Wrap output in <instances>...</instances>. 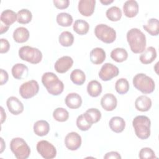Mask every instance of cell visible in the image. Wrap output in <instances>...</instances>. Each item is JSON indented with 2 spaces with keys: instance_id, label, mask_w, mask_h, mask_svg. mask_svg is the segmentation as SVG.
Wrapping results in <instances>:
<instances>
[{
  "instance_id": "obj_1",
  "label": "cell",
  "mask_w": 159,
  "mask_h": 159,
  "mask_svg": "<svg viewBox=\"0 0 159 159\" xmlns=\"http://www.w3.org/2000/svg\"><path fill=\"white\" fill-rule=\"evenodd\" d=\"M127 40L130 50L134 53H140L145 50L146 37L140 29H130L127 33Z\"/></svg>"
},
{
  "instance_id": "obj_2",
  "label": "cell",
  "mask_w": 159,
  "mask_h": 159,
  "mask_svg": "<svg viewBox=\"0 0 159 159\" xmlns=\"http://www.w3.org/2000/svg\"><path fill=\"white\" fill-rule=\"evenodd\" d=\"M42 83L48 93L53 96L60 94L64 89V84L52 72H46L42 76Z\"/></svg>"
},
{
  "instance_id": "obj_3",
  "label": "cell",
  "mask_w": 159,
  "mask_h": 159,
  "mask_svg": "<svg viewBox=\"0 0 159 159\" xmlns=\"http://www.w3.org/2000/svg\"><path fill=\"white\" fill-rule=\"evenodd\" d=\"M135 135L142 140L147 139L150 135L151 122L145 116H136L132 120Z\"/></svg>"
},
{
  "instance_id": "obj_4",
  "label": "cell",
  "mask_w": 159,
  "mask_h": 159,
  "mask_svg": "<svg viewBox=\"0 0 159 159\" xmlns=\"http://www.w3.org/2000/svg\"><path fill=\"white\" fill-rule=\"evenodd\" d=\"M134 86L143 94L152 93L155 89L153 79L143 73L137 74L133 78Z\"/></svg>"
},
{
  "instance_id": "obj_5",
  "label": "cell",
  "mask_w": 159,
  "mask_h": 159,
  "mask_svg": "<svg viewBox=\"0 0 159 159\" xmlns=\"http://www.w3.org/2000/svg\"><path fill=\"white\" fill-rule=\"evenodd\" d=\"M10 149L17 159H26L30 154V148L26 142L20 137L14 138L10 142Z\"/></svg>"
},
{
  "instance_id": "obj_6",
  "label": "cell",
  "mask_w": 159,
  "mask_h": 159,
  "mask_svg": "<svg viewBox=\"0 0 159 159\" xmlns=\"http://www.w3.org/2000/svg\"><path fill=\"white\" fill-rule=\"evenodd\" d=\"M19 56L22 60L32 64H37L42 59V53L40 50L28 45L20 48L19 50Z\"/></svg>"
},
{
  "instance_id": "obj_7",
  "label": "cell",
  "mask_w": 159,
  "mask_h": 159,
  "mask_svg": "<svg viewBox=\"0 0 159 159\" xmlns=\"http://www.w3.org/2000/svg\"><path fill=\"white\" fill-rule=\"evenodd\" d=\"M94 34L98 39L106 43H112L116 39V30L112 27L104 24H100L96 26Z\"/></svg>"
},
{
  "instance_id": "obj_8",
  "label": "cell",
  "mask_w": 159,
  "mask_h": 159,
  "mask_svg": "<svg viewBox=\"0 0 159 159\" xmlns=\"http://www.w3.org/2000/svg\"><path fill=\"white\" fill-rule=\"evenodd\" d=\"M39 91V83L35 80L24 83L19 88V93L24 99H29L35 96Z\"/></svg>"
},
{
  "instance_id": "obj_9",
  "label": "cell",
  "mask_w": 159,
  "mask_h": 159,
  "mask_svg": "<svg viewBox=\"0 0 159 159\" xmlns=\"http://www.w3.org/2000/svg\"><path fill=\"white\" fill-rule=\"evenodd\" d=\"M38 153L45 159H52L57 155L55 147L47 140L39 141L36 147Z\"/></svg>"
},
{
  "instance_id": "obj_10",
  "label": "cell",
  "mask_w": 159,
  "mask_h": 159,
  "mask_svg": "<svg viewBox=\"0 0 159 159\" xmlns=\"http://www.w3.org/2000/svg\"><path fill=\"white\" fill-rule=\"evenodd\" d=\"M119 73V70L116 66L110 63H106L99 72V77L102 81H107L117 76Z\"/></svg>"
},
{
  "instance_id": "obj_11",
  "label": "cell",
  "mask_w": 159,
  "mask_h": 159,
  "mask_svg": "<svg viewBox=\"0 0 159 159\" xmlns=\"http://www.w3.org/2000/svg\"><path fill=\"white\" fill-rule=\"evenodd\" d=\"M65 144L70 150H76L81 147V137L75 132H70L65 138Z\"/></svg>"
},
{
  "instance_id": "obj_12",
  "label": "cell",
  "mask_w": 159,
  "mask_h": 159,
  "mask_svg": "<svg viewBox=\"0 0 159 159\" xmlns=\"http://www.w3.org/2000/svg\"><path fill=\"white\" fill-rule=\"evenodd\" d=\"M73 64V60L69 56H63L58 58L54 65L55 70L59 73H65L70 70Z\"/></svg>"
},
{
  "instance_id": "obj_13",
  "label": "cell",
  "mask_w": 159,
  "mask_h": 159,
  "mask_svg": "<svg viewBox=\"0 0 159 159\" xmlns=\"http://www.w3.org/2000/svg\"><path fill=\"white\" fill-rule=\"evenodd\" d=\"M95 4V0H81L78 2V11L84 16H90L94 11Z\"/></svg>"
},
{
  "instance_id": "obj_14",
  "label": "cell",
  "mask_w": 159,
  "mask_h": 159,
  "mask_svg": "<svg viewBox=\"0 0 159 159\" xmlns=\"http://www.w3.org/2000/svg\"><path fill=\"white\" fill-rule=\"evenodd\" d=\"M9 111L14 115H19L24 111V105L22 102L15 96L9 97L6 101Z\"/></svg>"
},
{
  "instance_id": "obj_15",
  "label": "cell",
  "mask_w": 159,
  "mask_h": 159,
  "mask_svg": "<svg viewBox=\"0 0 159 159\" xmlns=\"http://www.w3.org/2000/svg\"><path fill=\"white\" fill-rule=\"evenodd\" d=\"M117 104V101L116 97L111 93L104 94L101 99V105L102 107L107 111H113L116 107Z\"/></svg>"
},
{
  "instance_id": "obj_16",
  "label": "cell",
  "mask_w": 159,
  "mask_h": 159,
  "mask_svg": "<svg viewBox=\"0 0 159 159\" xmlns=\"http://www.w3.org/2000/svg\"><path fill=\"white\" fill-rule=\"evenodd\" d=\"M124 15L129 18L135 17L139 12V5L136 1L129 0L124 2L123 6Z\"/></svg>"
},
{
  "instance_id": "obj_17",
  "label": "cell",
  "mask_w": 159,
  "mask_h": 159,
  "mask_svg": "<svg viewBox=\"0 0 159 159\" xmlns=\"http://www.w3.org/2000/svg\"><path fill=\"white\" fill-rule=\"evenodd\" d=\"M65 104L69 108L76 109L81 106L82 98L78 93H71L66 96Z\"/></svg>"
},
{
  "instance_id": "obj_18",
  "label": "cell",
  "mask_w": 159,
  "mask_h": 159,
  "mask_svg": "<svg viewBox=\"0 0 159 159\" xmlns=\"http://www.w3.org/2000/svg\"><path fill=\"white\" fill-rule=\"evenodd\" d=\"M152 106V101L147 96H139L135 101V108L141 112L148 111Z\"/></svg>"
},
{
  "instance_id": "obj_19",
  "label": "cell",
  "mask_w": 159,
  "mask_h": 159,
  "mask_svg": "<svg viewBox=\"0 0 159 159\" xmlns=\"http://www.w3.org/2000/svg\"><path fill=\"white\" fill-rule=\"evenodd\" d=\"M106 59V52L102 48L96 47L90 52V60L94 65H99L103 63Z\"/></svg>"
},
{
  "instance_id": "obj_20",
  "label": "cell",
  "mask_w": 159,
  "mask_h": 159,
  "mask_svg": "<svg viewBox=\"0 0 159 159\" xmlns=\"http://www.w3.org/2000/svg\"><path fill=\"white\" fill-rule=\"evenodd\" d=\"M140 56V61L142 63L147 65L153 62L157 57L156 49L153 47H148Z\"/></svg>"
},
{
  "instance_id": "obj_21",
  "label": "cell",
  "mask_w": 159,
  "mask_h": 159,
  "mask_svg": "<svg viewBox=\"0 0 159 159\" xmlns=\"http://www.w3.org/2000/svg\"><path fill=\"white\" fill-rule=\"evenodd\" d=\"M110 129L116 133L122 132L125 127V122L124 119L119 116L112 117L109 122Z\"/></svg>"
},
{
  "instance_id": "obj_22",
  "label": "cell",
  "mask_w": 159,
  "mask_h": 159,
  "mask_svg": "<svg viewBox=\"0 0 159 159\" xmlns=\"http://www.w3.org/2000/svg\"><path fill=\"white\" fill-rule=\"evenodd\" d=\"M0 19L1 23L9 27L17 20V15L11 9H6L2 12Z\"/></svg>"
},
{
  "instance_id": "obj_23",
  "label": "cell",
  "mask_w": 159,
  "mask_h": 159,
  "mask_svg": "<svg viewBox=\"0 0 159 159\" xmlns=\"http://www.w3.org/2000/svg\"><path fill=\"white\" fill-rule=\"evenodd\" d=\"M33 129L35 134L42 137L48 134L50 130V125L46 120H40L34 124Z\"/></svg>"
},
{
  "instance_id": "obj_24",
  "label": "cell",
  "mask_w": 159,
  "mask_h": 159,
  "mask_svg": "<svg viewBox=\"0 0 159 159\" xmlns=\"http://www.w3.org/2000/svg\"><path fill=\"white\" fill-rule=\"evenodd\" d=\"M29 32L27 28L19 27L16 29L13 32V39L17 43H24L28 40Z\"/></svg>"
},
{
  "instance_id": "obj_25",
  "label": "cell",
  "mask_w": 159,
  "mask_h": 159,
  "mask_svg": "<svg viewBox=\"0 0 159 159\" xmlns=\"http://www.w3.org/2000/svg\"><path fill=\"white\" fill-rule=\"evenodd\" d=\"M83 116L89 124H93L98 122L101 119V113L96 108H90L83 114Z\"/></svg>"
},
{
  "instance_id": "obj_26",
  "label": "cell",
  "mask_w": 159,
  "mask_h": 159,
  "mask_svg": "<svg viewBox=\"0 0 159 159\" xmlns=\"http://www.w3.org/2000/svg\"><path fill=\"white\" fill-rule=\"evenodd\" d=\"M87 92L91 97H98L102 92V86L101 83L96 80L91 81L88 84Z\"/></svg>"
},
{
  "instance_id": "obj_27",
  "label": "cell",
  "mask_w": 159,
  "mask_h": 159,
  "mask_svg": "<svg viewBox=\"0 0 159 159\" xmlns=\"http://www.w3.org/2000/svg\"><path fill=\"white\" fill-rule=\"evenodd\" d=\"M143 28L150 35L157 36L158 35V20L155 18H152L148 20L147 24L143 25Z\"/></svg>"
},
{
  "instance_id": "obj_28",
  "label": "cell",
  "mask_w": 159,
  "mask_h": 159,
  "mask_svg": "<svg viewBox=\"0 0 159 159\" xmlns=\"http://www.w3.org/2000/svg\"><path fill=\"white\" fill-rule=\"evenodd\" d=\"M74 31L79 35H84L88 32L89 25L88 22L83 19H77L73 24Z\"/></svg>"
},
{
  "instance_id": "obj_29",
  "label": "cell",
  "mask_w": 159,
  "mask_h": 159,
  "mask_svg": "<svg viewBox=\"0 0 159 159\" xmlns=\"http://www.w3.org/2000/svg\"><path fill=\"white\" fill-rule=\"evenodd\" d=\"M111 57L115 61L118 63L123 62L128 57V53L123 48H116L111 52Z\"/></svg>"
},
{
  "instance_id": "obj_30",
  "label": "cell",
  "mask_w": 159,
  "mask_h": 159,
  "mask_svg": "<svg viewBox=\"0 0 159 159\" xmlns=\"http://www.w3.org/2000/svg\"><path fill=\"white\" fill-rule=\"evenodd\" d=\"M13 77L17 80H20L23 78L24 73L27 74L28 68L26 65L22 63L15 64L11 70Z\"/></svg>"
},
{
  "instance_id": "obj_31",
  "label": "cell",
  "mask_w": 159,
  "mask_h": 159,
  "mask_svg": "<svg viewBox=\"0 0 159 159\" xmlns=\"http://www.w3.org/2000/svg\"><path fill=\"white\" fill-rule=\"evenodd\" d=\"M70 80L76 85H82L85 82L86 75L81 70L75 69L70 74Z\"/></svg>"
},
{
  "instance_id": "obj_32",
  "label": "cell",
  "mask_w": 159,
  "mask_h": 159,
  "mask_svg": "<svg viewBox=\"0 0 159 159\" xmlns=\"http://www.w3.org/2000/svg\"><path fill=\"white\" fill-rule=\"evenodd\" d=\"M58 41L63 47H70L74 42L73 35L69 31H64L59 35Z\"/></svg>"
},
{
  "instance_id": "obj_33",
  "label": "cell",
  "mask_w": 159,
  "mask_h": 159,
  "mask_svg": "<svg viewBox=\"0 0 159 159\" xmlns=\"http://www.w3.org/2000/svg\"><path fill=\"white\" fill-rule=\"evenodd\" d=\"M57 22L60 26L69 27L73 23V17L68 13L61 12L57 16Z\"/></svg>"
},
{
  "instance_id": "obj_34",
  "label": "cell",
  "mask_w": 159,
  "mask_h": 159,
  "mask_svg": "<svg viewBox=\"0 0 159 159\" xmlns=\"http://www.w3.org/2000/svg\"><path fill=\"white\" fill-rule=\"evenodd\" d=\"M17 21L19 24H26L29 23L32 18V12L27 9H22L19 11L17 13Z\"/></svg>"
},
{
  "instance_id": "obj_35",
  "label": "cell",
  "mask_w": 159,
  "mask_h": 159,
  "mask_svg": "<svg viewBox=\"0 0 159 159\" xmlns=\"http://www.w3.org/2000/svg\"><path fill=\"white\" fill-rule=\"evenodd\" d=\"M106 17L111 21H118L122 17V11L117 6H112L109 8L106 12Z\"/></svg>"
},
{
  "instance_id": "obj_36",
  "label": "cell",
  "mask_w": 159,
  "mask_h": 159,
  "mask_svg": "<svg viewBox=\"0 0 159 159\" xmlns=\"http://www.w3.org/2000/svg\"><path fill=\"white\" fill-rule=\"evenodd\" d=\"M53 117L57 121L65 122L68 119L69 113L65 109L58 107L53 111Z\"/></svg>"
},
{
  "instance_id": "obj_37",
  "label": "cell",
  "mask_w": 159,
  "mask_h": 159,
  "mask_svg": "<svg viewBox=\"0 0 159 159\" xmlns=\"http://www.w3.org/2000/svg\"><path fill=\"white\" fill-rule=\"evenodd\" d=\"M115 89L119 94L127 93L129 89V84L125 78L119 79L115 84Z\"/></svg>"
},
{
  "instance_id": "obj_38",
  "label": "cell",
  "mask_w": 159,
  "mask_h": 159,
  "mask_svg": "<svg viewBox=\"0 0 159 159\" xmlns=\"http://www.w3.org/2000/svg\"><path fill=\"white\" fill-rule=\"evenodd\" d=\"M76 125L78 128L82 131H86L89 130L92 124H89L84 118L83 114L79 116L76 119Z\"/></svg>"
},
{
  "instance_id": "obj_39",
  "label": "cell",
  "mask_w": 159,
  "mask_h": 159,
  "mask_svg": "<svg viewBox=\"0 0 159 159\" xmlns=\"http://www.w3.org/2000/svg\"><path fill=\"white\" fill-rule=\"evenodd\" d=\"M139 157L140 159H149L157 158L154 151L149 147L142 148L139 152Z\"/></svg>"
},
{
  "instance_id": "obj_40",
  "label": "cell",
  "mask_w": 159,
  "mask_h": 159,
  "mask_svg": "<svg viewBox=\"0 0 159 159\" xmlns=\"http://www.w3.org/2000/svg\"><path fill=\"white\" fill-rule=\"evenodd\" d=\"M53 2L55 6L60 9H66L69 6L70 4L69 0H53Z\"/></svg>"
},
{
  "instance_id": "obj_41",
  "label": "cell",
  "mask_w": 159,
  "mask_h": 159,
  "mask_svg": "<svg viewBox=\"0 0 159 159\" xmlns=\"http://www.w3.org/2000/svg\"><path fill=\"white\" fill-rule=\"evenodd\" d=\"M10 48V44L8 40L6 39H1V48L0 53H4L9 51Z\"/></svg>"
},
{
  "instance_id": "obj_42",
  "label": "cell",
  "mask_w": 159,
  "mask_h": 159,
  "mask_svg": "<svg viewBox=\"0 0 159 159\" xmlns=\"http://www.w3.org/2000/svg\"><path fill=\"white\" fill-rule=\"evenodd\" d=\"M0 76H1L0 84H1V85H3L5 83H6L7 81H8V78H9L8 73L6 70H4L3 69H1V70H0Z\"/></svg>"
},
{
  "instance_id": "obj_43",
  "label": "cell",
  "mask_w": 159,
  "mask_h": 159,
  "mask_svg": "<svg viewBox=\"0 0 159 159\" xmlns=\"http://www.w3.org/2000/svg\"><path fill=\"white\" fill-rule=\"evenodd\" d=\"M104 158L105 159H110V158H113V159H118V158H121V156L120 154L117 152H109L106 153V155L104 156Z\"/></svg>"
},
{
  "instance_id": "obj_44",
  "label": "cell",
  "mask_w": 159,
  "mask_h": 159,
  "mask_svg": "<svg viewBox=\"0 0 159 159\" xmlns=\"http://www.w3.org/2000/svg\"><path fill=\"white\" fill-rule=\"evenodd\" d=\"M1 124H2L5 120H6V112L4 111V109L2 107H1Z\"/></svg>"
},
{
  "instance_id": "obj_45",
  "label": "cell",
  "mask_w": 159,
  "mask_h": 159,
  "mask_svg": "<svg viewBox=\"0 0 159 159\" xmlns=\"http://www.w3.org/2000/svg\"><path fill=\"white\" fill-rule=\"evenodd\" d=\"M9 26H7L4 24H3L1 22V27H0V30H1V34H3L4 32H6L7 31V30L9 29Z\"/></svg>"
},
{
  "instance_id": "obj_46",
  "label": "cell",
  "mask_w": 159,
  "mask_h": 159,
  "mask_svg": "<svg viewBox=\"0 0 159 159\" xmlns=\"http://www.w3.org/2000/svg\"><path fill=\"white\" fill-rule=\"evenodd\" d=\"M100 2L104 5H109V4L114 2L113 0H100Z\"/></svg>"
},
{
  "instance_id": "obj_47",
  "label": "cell",
  "mask_w": 159,
  "mask_h": 159,
  "mask_svg": "<svg viewBox=\"0 0 159 159\" xmlns=\"http://www.w3.org/2000/svg\"><path fill=\"white\" fill-rule=\"evenodd\" d=\"M1 147L0 153H1L3 152V150H4V147H3V146H5V145H4V142L3 139H2V137H1Z\"/></svg>"
}]
</instances>
